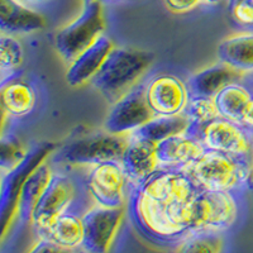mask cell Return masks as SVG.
<instances>
[{
    "instance_id": "cell-1",
    "label": "cell",
    "mask_w": 253,
    "mask_h": 253,
    "mask_svg": "<svg viewBox=\"0 0 253 253\" xmlns=\"http://www.w3.org/2000/svg\"><path fill=\"white\" fill-rule=\"evenodd\" d=\"M198 190L186 170L158 169L146 181L130 187L126 216L147 243L175 250L190 234L187 207Z\"/></svg>"
},
{
    "instance_id": "cell-2",
    "label": "cell",
    "mask_w": 253,
    "mask_h": 253,
    "mask_svg": "<svg viewBox=\"0 0 253 253\" xmlns=\"http://www.w3.org/2000/svg\"><path fill=\"white\" fill-rule=\"evenodd\" d=\"M153 62V55L132 47H114L91 80V85L110 104L143 81Z\"/></svg>"
},
{
    "instance_id": "cell-3",
    "label": "cell",
    "mask_w": 253,
    "mask_h": 253,
    "mask_svg": "<svg viewBox=\"0 0 253 253\" xmlns=\"http://www.w3.org/2000/svg\"><path fill=\"white\" fill-rule=\"evenodd\" d=\"M243 196L239 191L199 189L187 207L190 233H230L241 220Z\"/></svg>"
},
{
    "instance_id": "cell-4",
    "label": "cell",
    "mask_w": 253,
    "mask_h": 253,
    "mask_svg": "<svg viewBox=\"0 0 253 253\" xmlns=\"http://www.w3.org/2000/svg\"><path fill=\"white\" fill-rule=\"evenodd\" d=\"M91 205L94 203L87 193L84 176L65 169L55 170L48 186L33 210L29 225L36 237L67 210L72 208L89 209Z\"/></svg>"
},
{
    "instance_id": "cell-5",
    "label": "cell",
    "mask_w": 253,
    "mask_h": 253,
    "mask_svg": "<svg viewBox=\"0 0 253 253\" xmlns=\"http://www.w3.org/2000/svg\"><path fill=\"white\" fill-rule=\"evenodd\" d=\"M186 171L199 189L245 193L253 186V158L205 150Z\"/></svg>"
},
{
    "instance_id": "cell-6",
    "label": "cell",
    "mask_w": 253,
    "mask_h": 253,
    "mask_svg": "<svg viewBox=\"0 0 253 253\" xmlns=\"http://www.w3.org/2000/svg\"><path fill=\"white\" fill-rule=\"evenodd\" d=\"M129 135H118L107 130L86 133L66 141L49 156L53 166L66 169H89L105 161H121Z\"/></svg>"
},
{
    "instance_id": "cell-7",
    "label": "cell",
    "mask_w": 253,
    "mask_h": 253,
    "mask_svg": "<svg viewBox=\"0 0 253 253\" xmlns=\"http://www.w3.org/2000/svg\"><path fill=\"white\" fill-rule=\"evenodd\" d=\"M105 32L103 3L94 0L83 4L80 14L55 36V48L65 63H71Z\"/></svg>"
},
{
    "instance_id": "cell-8",
    "label": "cell",
    "mask_w": 253,
    "mask_h": 253,
    "mask_svg": "<svg viewBox=\"0 0 253 253\" xmlns=\"http://www.w3.org/2000/svg\"><path fill=\"white\" fill-rule=\"evenodd\" d=\"M143 94L153 117L181 115L191 96L187 78L172 71H157L143 79Z\"/></svg>"
},
{
    "instance_id": "cell-9",
    "label": "cell",
    "mask_w": 253,
    "mask_h": 253,
    "mask_svg": "<svg viewBox=\"0 0 253 253\" xmlns=\"http://www.w3.org/2000/svg\"><path fill=\"white\" fill-rule=\"evenodd\" d=\"M43 90L35 79L22 74L0 83V104L3 123L10 126L31 121L41 113Z\"/></svg>"
},
{
    "instance_id": "cell-10",
    "label": "cell",
    "mask_w": 253,
    "mask_h": 253,
    "mask_svg": "<svg viewBox=\"0 0 253 253\" xmlns=\"http://www.w3.org/2000/svg\"><path fill=\"white\" fill-rule=\"evenodd\" d=\"M85 186L95 205L126 208L130 193L129 178L121 161H105L86 169Z\"/></svg>"
},
{
    "instance_id": "cell-11",
    "label": "cell",
    "mask_w": 253,
    "mask_h": 253,
    "mask_svg": "<svg viewBox=\"0 0 253 253\" xmlns=\"http://www.w3.org/2000/svg\"><path fill=\"white\" fill-rule=\"evenodd\" d=\"M187 132L198 137L207 150L227 153L239 158H253V132L223 117L213 119Z\"/></svg>"
},
{
    "instance_id": "cell-12",
    "label": "cell",
    "mask_w": 253,
    "mask_h": 253,
    "mask_svg": "<svg viewBox=\"0 0 253 253\" xmlns=\"http://www.w3.org/2000/svg\"><path fill=\"white\" fill-rule=\"evenodd\" d=\"M126 215V208L91 205L83 216L81 253H109Z\"/></svg>"
},
{
    "instance_id": "cell-13",
    "label": "cell",
    "mask_w": 253,
    "mask_h": 253,
    "mask_svg": "<svg viewBox=\"0 0 253 253\" xmlns=\"http://www.w3.org/2000/svg\"><path fill=\"white\" fill-rule=\"evenodd\" d=\"M153 118L143 94V84H138L129 92L112 104L103 129L118 135H130Z\"/></svg>"
},
{
    "instance_id": "cell-14",
    "label": "cell",
    "mask_w": 253,
    "mask_h": 253,
    "mask_svg": "<svg viewBox=\"0 0 253 253\" xmlns=\"http://www.w3.org/2000/svg\"><path fill=\"white\" fill-rule=\"evenodd\" d=\"M55 151V144L40 143L29 148L26 158L20 162L14 170L1 175V196H0V214L4 223V232L10 225L14 215L19 190L28 177L29 173L35 170L38 165L51 156Z\"/></svg>"
},
{
    "instance_id": "cell-15",
    "label": "cell",
    "mask_w": 253,
    "mask_h": 253,
    "mask_svg": "<svg viewBox=\"0 0 253 253\" xmlns=\"http://www.w3.org/2000/svg\"><path fill=\"white\" fill-rule=\"evenodd\" d=\"M205 150L202 141L190 132L173 135L156 144L160 169L186 170Z\"/></svg>"
},
{
    "instance_id": "cell-16",
    "label": "cell",
    "mask_w": 253,
    "mask_h": 253,
    "mask_svg": "<svg viewBox=\"0 0 253 253\" xmlns=\"http://www.w3.org/2000/svg\"><path fill=\"white\" fill-rule=\"evenodd\" d=\"M113 41L105 33L95 41L90 47L67 65L66 83L71 87H80L91 83L100 71L110 52L114 48Z\"/></svg>"
},
{
    "instance_id": "cell-17",
    "label": "cell",
    "mask_w": 253,
    "mask_h": 253,
    "mask_svg": "<svg viewBox=\"0 0 253 253\" xmlns=\"http://www.w3.org/2000/svg\"><path fill=\"white\" fill-rule=\"evenodd\" d=\"M53 167L55 166L49 161V158L44 160L42 164L38 165L35 170L29 173L28 177L26 178V181L20 187L17 204H15L14 215H13L12 219V221H17V224L19 227L31 224L33 210H35L36 205L40 202L41 196L44 193V190L48 186L52 176L55 173Z\"/></svg>"
},
{
    "instance_id": "cell-18",
    "label": "cell",
    "mask_w": 253,
    "mask_h": 253,
    "mask_svg": "<svg viewBox=\"0 0 253 253\" xmlns=\"http://www.w3.org/2000/svg\"><path fill=\"white\" fill-rule=\"evenodd\" d=\"M121 162L132 186L142 184L160 169L156 143L129 135Z\"/></svg>"
},
{
    "instance_id": "cell-19",
    "label": "cell",
    "mask_w": 253,
    "mask_h": 253,
    "mask_svg": "<svg viewBox=\"0 0 253 253\" xmlns=\"http://www.w3.org/2000/svg\"><path fill=\"white\" fill-rule=\"evenodd\" d=\"M46 26L43 14L19 0H0V32L5 35L27 36Z\"/></svg>"
},
{
    "instance_id": "cell-20",
    "label": "cell",
    "mask_w": 253,
    "mask_h": 253,
    "mask_svg": "<svg viewBox=\"0 0 253 253\" xmlns=\"http://www.w3.org/2000/svg\"><path fill=\"white\" fill-rule=\"evenodd\" d=\"M219 117L243 126L253 105V81L242 78L230 83L214 98Z\"/></svg>"
},
{
    "instance_id": "cell-21",
    "label": "cell",
    "mask_w": 253,
    "mask_h": 253,
    "mask_svg": "<svg viewBox=\"0 0 253 253\" xmlns=\"http://www.w3.org/2000/svg\"><path fill=\"white\" fill-rule=\"evenodd\" d=\"M86 210L83 208H72L67 210L57 216L46 229L42 230L35 238L43 237L61 247L80 251L84 237L83 216Z\"/></svg>"
},
{
    "instance_id": "cell-22",
    "label": "cell",
    "mask_w": 253,
    "mask_h": 253,
    "mask_svg": "<svg viewBox=\"0 0 253 253\" xmlns=\"http://www.w3.org/2000/svg\"><path fill=\"white\" fill-rule=\"evenodd\" d=\"M218 61L241 75L253 74V31H242L228 36L216 48Z\"/></svg>"
},
{
    "instance_id": "cell-23",
    "label": "cell",
    "mask_w": 253,
    "mask_h": 253,
    "mask_svg": "<svg viewBox=\"0 0 253 253\" xmlns=\"http://www.w3.org/2000/svg\"><path fill=\"white\" fill-rule=\"evenodd\" d=\"M245 78L239 72L225 63L218 61L214 65L194 72L187 78L190 91L193 95H202L208 98H215L220 90L233 81Z\"/></svg>"
},
{
    "instance_id": "cell-24",
    "label": "cell",
    "mask_w": 253,
    "mask_h": 253,
    "mask_svg": "<svg viewBox=\"0 0 253 253\" xmlns=\"http://www.w3.org/2000/svg\"><path fill=\"white\" fill-rule=\"evenodd\" d=\"M189 128L190 121L185 114L172 117H153L130 135L157 144L173 135L186 133Z\"/></svg>"
},
{
    "instance_id": "cell-25",
    "label": "cell",
    "mask_w": 253,
    "mask_h": 253,
    "mask_svg": "<svg viewBox=\"0 0 253 253\" xmlns=\"http://www.w3.org/2000/svg\"><path fill=\"white\" fill-rule=\"evenodd\" d=\"M175 253H230L229 233L194 232L173 250Z\"/></svg>"
},
{
    "instance_id": "cell-26",
    "label": "cell",
    "mask_w": 253,
    "mask_h": 253,
    "mask_svg": "<svg viewBox=\"0 0 253 253\" xmlns=\"http://www.w3.org/2000/svg\"><path fill=\"white\" fill-rule=\"evenodd\" d=\"M26 52L18 36L0 35V83L22 74Z\"/></svg>"
},
{
    "instance_id": "cell-27",
    "label": "cell",
    "mask_w": 253,
    "mask_h": 253,
    "mask_svg": "<svg viewBox=\"0 0 253 253\" xmlns=\"http://www.w3.org/2000/svg\"><path fill=\"white\" fill-rule=\"evenodd\" d=\"M190 121V128H199L218 118L219 113L214 98H208L202 95L190 96L186 110L184 113Z\"/></svg>"
},
{
    "instance_id": "cell-28",
    "label": "cell",
    "mask_w": 253,
    "mask_h": 253,
    "mask_svg": "<svg viewBox=\"0 0 253 253\" xmlns=\"http://www.w3.org/2000/svg\"><path fill=\"white\" fill-rule=\"evenodd\" d=\"M29 148H26L17 135L9 129L3 132L1 135V147H0V169L1 175L14 170L15 167L23 161L28 153Z\"/></svg>"
},
{
    "instance_id": "cell-29",
    "label": "cell",
    "mask_w": 253,
    "mask_h": 253,
    "mask_svg": "<svg viewBox=\"0 0 253 253\" xmlns=\"http://www.w3.org/2000/svg\"><path fill=\"white\" fill-rule=\"evenodd\" d=\"M229 13L236 23L247 31H253V0H242L229 9Z\"/></svg>"
},
{
    "instance_id": "cell-30",
    "label": "cell",
    "mask_w": 253,
    "mask_h": 253,
    "mask_svg": "<svg viewBox=\"0 0 253 253\" xmlns=\"http://www.w3.org/2000/svg\"><path fill=\"white\" fill-rule=\"evenodd\" d=\"M27 253H81L80 251L69 250V248L61 247V246L56 245L49 239L40 237V238H35V242L32 247L27 251Z\"/></svg>"
},
{
    "instance_id": "cell-31",
    "label": "cell",
    "mask_w": 253,
    "mask_h": 253,
    "mask_svg": "<svg viewBox=\"0 0 253 253\" xmlns=\"http://www.w3.org/2000/svg\"><path fill=\"white\" fill-rule=\"evenodd\" d=\"M166 9L172 14H185L203 5L202 0H162Z\"/></svg>"
},
{
    "instance_id": "cell-32",
    "label": "cell",
    "mask_w": 253,
    "mask_h": 253,
    "mask_svg": "<svg viewBox=\"0 0 253 253\" xmlns=\"http://www.w3.org/2000/svg\"><path fill=\"white\" fill-rule=\"evenodd\" d=\"M22 3H24L26 5L31 6L33 9H37V10H42V9L47 8L48 5H51L52 3H55L56 0H19Z\"/></svg>"
},
{
    "instance_id": "cell-33",
    "label": "cell",
    "mask_w": 253,
    "mask_h": 253,
    "mask_svg": "<svg viewBox=\"0 0 253 253\" xmlns=\"http://www.w3.org/2000/svg\"><path fill=\"white\" fill-rule=\"evenodd\" d=\"M243 126H246L247 129H250L251 132H253V105H252V108L250 109V112H248L247 117H246Z\"/></svg>"
},
{
    "instance_id": "cell-34",
    "label": "cell",
    "mask_w": 253,
    "mask_h": 253,
    "mask_svg": "<svg viewBox=\"0 0 253 253\" xmlns=\"http://www.w3.org/2000/svg\"><path fill=\"white\" fill-rule=\"evenodd\" d=\"M224 1V0H202L203 5H208V6H216L219 4H221Z\"/></svg>"
},
{
    "instance_id": "cell-35",
    "label": "cell",
    "mask_w": 253,
    "mask_h": 253,
    "mask_svg": "<svg viewBox=\"0 0 253 253\" xmlns=\"http://www.w3.org/2000/svg\"><path fill=\"white\" fill-rule=\"evenodd\" d=\"M239 1H242V0H227V5H228V9L233 8V6L236 5L237 3H239Z\"/></svg>"
},
{
    "instance_id": "cell-36",
    "label": "cell",
    "mask_w": 253,
    "mask_h": 253,
    "mask_svg": "<svg viewBox=\"0 0 253 253\" xmlns=\"http://www.w3.org/2000/svg\"><path fill=\"white\" fill-rule=\"evenodd\" d=\"M101 3L105 4V3H114V1H123V0H100Z\"/></svg>"
},
{
    "instance_id": "cell-37",
    "label": "cell",
    "mask_w": 253,
    "mask_h": 253,
    "mask_svg": "<svg viewBox=\"0 0 253 253\" xmlns=\"http://www.w3.org/2000/svg\"><path fill=\"white\" fill-rule=\"evenodd\" d=\"M94 0H83V4H87V3H91Z\"/></svg>"
}]
</instances>
